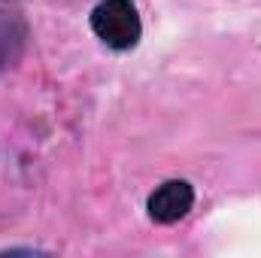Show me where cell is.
Instances as JSON below:
<instances>
[{
    "instance_id": "cell-3",
    "label": "cell",
    "mask_w": 261,
    "mask_h": 258,
    "mask_svg": "<svg viewBox=\"0 0 261 258\" xmlns=\"http://www.w3.org/2000/svg\"><path fill=\"white\" fill-rule=\"evenodd\" d=\"M28 37H31V28L21 6L12 0H0V73L21 61L28 49Z\"/></svg>"
},
{
    "instance_id": "cell-2",
    "label": "cell",
    "mask_w": 261,
    "mask_h": 258,
    "mask_svg": "<svg viewBox=\"0 0 261 258\" xmlns=\"http://www.w3.org/2000/svg\"><path fill=\"white\" fill-rule=\"evenodd\" d=\"M192 207H195V189L186 179H167V183H161L155 192L149 194V200H146L149 219L158 222V225H173V222L186 219Z\"/></svg>"
},
{
    "instance_id": "cell-1",
    "label": "cell",
    "mask_w": 261,
    "mask_h": 258,
    "mask_svg": "<svg viewBox=\"0 0 261 258\" xmlns=\"http://www.w3.org/2000/svg\"><path fill=\"white\" fill-rule=\"evenodd\" d=\"M91 31L103 46L128 52L143 37V21L130 0H100L91 9Z\"/></svg>"
}]
</instances>
